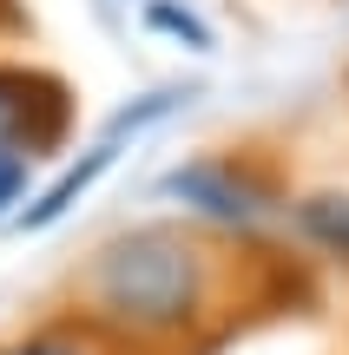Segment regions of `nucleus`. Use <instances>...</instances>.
<instances>
[{
  "mask_svg": "<svg viewBox=\"0 0 349 355\" xmlns=\"http://www.w3.org/2000/svg\"><path fill=\"white\" fill-rule=\"evenodd\" d=\"M303 230H310L316 243H330V250L349 257V198H310L303 204Z\"/></svg>",
  "mask_w": 349,
  "mask_h": 355,
  "instance_id": "nucleus-4",
  "label": "nucleus"
},
{
  "mask_svg": "<svg viewBox=\"0 0 349 355\" xmlns=\"http://www.w3.org/2000/svg\"><path fill=\"white\" fill-rule=\"evenodd\" d=\"M13 152L33 158V152H26V139H20V105H13L7 86H0V158H13Z\"/></svg>",
  "mask_w": 349,
  "mask_h": 355,
  "instance_id": "nucleus-5",
  "label": "nucleus"
},
{
  "mask_svg": "<svg viewBox=\"0 0 349 355\" xmlns=\"http://www.w3.org/2000/svg\"><path fill=\"white\" fill-rule=\"evenodd\" d=\"M99 303L126 322L171 329L198 309V257L171 230H139L99 257Z\"/></svg>",
  "mask_w": 349,
  "mask_h": 355,
  "instance_id": "nucleus-1",
  "label": "nucleus"
},
{
  "mask_svg": "<svg viewBox=\"0 0 349 355\" xmlns=\"http://www.w3.org/2000/svg\"><path fill=\"white\" fill-rule=\"evenodd\" d=\"M171 198L198 204V211L224 217V224H250V217H264V191L250 184V178H237V165H185L165 178Z\"/></svg>",
  "mask_w": 349,
  "mask_h": 355,
  "instance_id": "nucleus-2",
  "label": "nucleus"
},
{
  "mask_svg": "<svg viewBox=\"0 0 349 355\" xmlns=\"http://www.w3.org/2000/svg\"><path fill=\"white\" fill-rule=\"evenodd\" d=\"M112 158H119V145H112V139H99V145H92V152L79 158L73 171H60V184H46V191H40V204L20 217V224H26V230H40V224H53V217H66V211H73V198H79V191H86L105 165H112Z\"/></svg>",
  "mask_w": 349,
  "mask_h": 355,
  "instance_id": "nucleus-3",
  "label": "nucleus"
},
{
  "mask_svg": "<svg viewBox=\"0 0 349 355\" xmlns=\"http://www.w3.org/2000/svg\"><path fill=\"white\" fill-rule=\"evenodd\" d=\"M7 355H86V349H73V343H26V349H7Z\"/></svg>",
  "mask_w": 349,
  "mask_h": 355,
  "instance_id": "nucleus-6",
  "label": "nucleus"
}]
</instances>
